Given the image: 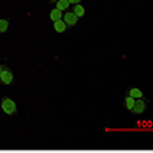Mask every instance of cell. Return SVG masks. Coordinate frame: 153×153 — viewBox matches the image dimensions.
I'll list each match as a JSON object with an SVG mask.
<instances>
[{
	"instance_id": "cell-7",
	"label": "cell",
	"mask_w": 153,
	"mask_h": 153,
	"mask_svg": "<svg viewBox=\"0 0 153 153\" xmlns=\"http://www.w3.org/2000/svg\"><path fill=\"white\" fill-rule=\"evenodd\" d=\"M69 6H71V3L68 2V0H58V2L55 3V8L60 9L61 12H66L69 9Z\"/></svg>"
},
{
	"instance_id": "cell-1",
	"label": "cell",
	"mask_w": 153,
	"mask_h": 153,
	"mask_svg": "<svg viewBox=\"0 0 153 153\" xmlns=\"http://www.w3.org/2000/svg\"><path fill=\"white\" fill-rule=\"evenodd\" d=\"M2 110L6 115H14V113H17V106H16V103L11 98L3 97L2 98Z\"/></svg>"
},
{
	"instance_id": "cell-10",
	"label": "cell",
	"mask_w": 153,
	"mask_h": 153,
	"mask_svg": "<svg viewBox=\"0 0 153 153\" xmlns=\"http://www.w3.org/2000/svg\"><path fill=\"white\" fill-rule=\"evenodd\" d=\"M9 28V20L8 19H0V34H5Z\"/></svg>"
},
{
	"instance_id": "cell-9",
	"label": "cell",
	"mask_w": 153,
	"mask_h": 153,
	"mask_svg": "<svg viewBox=\"0 0 153 153\" xmlns=\"http://www.w3.org/2000/svg\"><path fill=\"white\" fill-rule=\"evenodd\" d=\"M129 97H132L133 100H141L143 98V92L139 91L138 87H132L130 91H129Z\"/></svg>"
},
{
	"instance_id": "cell-14",
	"label": "cell",
	"mask_w": 153,
	"mask_h": 153,
	"mask_svg": "<svg viewBox=\"0 0 153 153\" xmlns=\"http://www.w3.org/2000/svg\"><path fill=\"white\" fill-rule=\"evenodd\" d=\"M49 2H51V3H57V2H58V0H49Z\"/></svg>"
},
{
	"instance_id": "cell-11",
	"label": "cell",
	"mask_w": 153,
	"mask_h": 153,
	"mask_svg": "<svg viewBox=\"0 0 153 153\" xmlns=\"http://www.w3.org/2000/svg\"><path fill=\"white\" fill-rule=\"evenodd\" d=\"M135 101H136V100H133L132 97H127V98H126V107L129 109V110H132L133 106H135Z\"/></svg>"
},
{
	"instance_id": "cell-3",
	"label": "cell",
	"mask_w": 153,
	"mask_h": 153,
	"mask_svg": "<svg viewBox=\"0 0 153 153\" xmlns=\"http://www.w3.org/2000/svg\"><path fill=\"white\" fill-rule=\"evenodd\" d=\"M63 22L66 23V26H75L78 23V17H76L72 11H66L63 14Z\"/></svg>"
},
{
	"instance_id": "cell-5",
	"label": "cell",
	"mask_w": 153,
	"mask_h": 153,
	"mask_svg": "<svg viewBox=\"0 0 153 153\" xmlns=\"http://www.w3.org/2000/svg\"><path fill=\"white\" fill-rule=\"evenodd\" d=\"M63 14H65V12H61L60 9L54 8V9H51V12H49V19L52 20V22H57V20H61L63 19Z\"/></svg>"
},
{
	"instance_id": "cell-4",
	"label": "cell",
	"mask_w": 153,
	"mask_h": 153,
	"mask_svg": "<svg viewBox=\"0 0 153 153\" xmlns=\"http://www.w3.org/2000/svg\"><path fill=\"white\" fill-rule=\"evenodd\" d=\"M146 107H147V103H144L143 100H136L135 101V106H133V109H132V112L133 113H143L144 110H146Z\"/></svg>"
},
{
	"instance_id": "cell-8",
	"label": "cell",
	"mask_w": 153,
	"mask_h": 153,
	"mask_svg": "<svg viewBox=\"0 0 153 153\" xmlns=\"http://www.w3.org/2000/svg\"><path fill=\"white\" fill-rule=\"evenodd\" d=\"M74 14L76 16V17H78V19H81L84 14H86V9H84V6L83 5H74Z\"/></svg>"
},
{
	"instance_id": "cell-6",
	"label": "cell",
	"mask_w": 153,
	"mask_h": 153,
	"mask_svg": "<svg viewBox=\"0 0 153 153\" xmlns=\"http://www.w3.org/2000/svg\"><path fill=\"white\" fill-rule=\"evenodd\" d=\"M54 29H55L57 32L63 34V32H66L68 26H66V23L63 22V19H61V20H57V22H54Z\"/></svg>"
},
{
	"instance_id": "cell-2",
	"label": "cell",
	"mask_w": 153,
	"mask_h": 153,
	"mask_svg": "<svg viewBox=\"0 0 153 153\" xmlns=\"http://www.w3.org/2000/svg\"><path fill=\"white\" fill-rule=\"evenodd\" d=\"M0 83L5 84V86H9V84L14 83V74H12V71L9 68H6V66H5L2 75H0Z\"/></svg>"
},
{
	"instance_id": "cell-13",
	"label": "cell",
	"mask_w": 153,
	"mask_h": 153,
	"mask_svg": "<svg viewBox=\"0 0 153 153\" xmlns=\"http://www.w3.org/2000/svg\"><path fill=\"white\" fill-rule=\"evenodd\" d=\"M3 69H5V65H0V75H2V72H3Z\"/></svg>"
},
{
	"instance_id": "cell-12",
	"label": "cell",
	"mask_w": 153,
	"mask_h": 153,
	"mask_svg": "<svg viewBox=\"0 0 153 153\" xmlns=\"http://www.w3.org/2000/svg\"><path fill=\"white\" fill-rule=\"evenodd\" d=\"M68 2H69L71 5H80V2H81V0H68Z\"/></svg>"
}]
</instances>
